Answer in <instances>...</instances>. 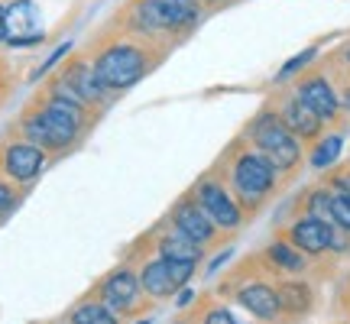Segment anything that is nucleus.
Segmentation results:
<instances>
[{
  "label": "nucleus",
  "instance_id": "f257e3e1",
  "mask_svg": "<svg viewBox=\"0 0 350 324\" xmlns=\"http://www.w3.org/2000/svg\"><path fill=\"white\" fill-rule=\"evenodd\" d=\"M88 111H91L88 104L55 87L49 100L23 120V130L29 143H36L42 150H68L88 126Z\"/></svg>",
  "mask_w": 350,
  "mask_h": 324
},
{
  "label": "nucleus",
  "instance_id": "f03ea898",
  "mask_svg": "<svg viewBox=\"0 0 350 324\" xmlns=\"http://www.w3.org/2000/svg\"><path fill=\"white\" fill-rule=\"evenodd\" d=\"M159 62V59H152L150 49H143L137 42H124V39H113L107 42L104 49L94 55V72L104 85L111 87L113 94L117 91H126V87H133L137 81L152 72V65Z\"/></svg>",
  "mask_w": 350,
  "mask_h": 324
},
{
  "label": "nucleus",
  "instance_id": "7ed1b4c3",
  "mask_svg": "<svg viewBox=\"0 0 350 324\" xmlns=\"http://www.w3.org/2000/svg\"><path fill=\"white\" fill-rule=\"evenodd\" d=\"M201 3L198 0H137L130 10V29L139 36H159V33H188L198 23Z\"/></svg>",
  "mask_w": 350,
  "mask_h": 324
},
{
  "label": "nucleus",
  "instance_id": "20e7f679",
  "mask_svg": "<svg viewBox=\"0 0 350 324\" xmlns=\"http://www.w3.org/2000/svg\"><path fill=\"white\" fill-rule=\"evenodd\" d=\"M247 137H250L253 150L262 152L266 159L273 162L279 172H288V169H295L301 162V143L299 137L282 124V117L275 111H262L253 117L250 130H247Z\"/></svg>",
  "mask_w": 350,
  "mask_h": 324
},
{
  "label": "nucleus",
  "instance_id": "39448f33",
  "mask_svg": "<svg viewBox=\"0 0 350 324\" xmlns=\"http://www.w3.org/2000/svg\"><path fill=\"white\" fill-rule=\"evenodd\" d=\"M275 175H279V169L262 152L243 150V152H237V159L230 165V185H234V191H237V198L243 204L256 208L275 188Z\"/></svg>",
  "mask_w": 350,
  "mask_h": 324
},
{
  "label": "nucleus",
  "instance_id": "423d86ee",
  "mask_svg": "<svg viewBox=\"0 0 350 324\" xmlns=\"http://www.w3.org/2000/svg\"><path fill=\"white\" fill-rule=\"evenodd\" d=\"M55 87L65 91V94H72V98H78L81 104H88L91 111L100 107V104H107V100H113V91L100 81L98 72H94V65H88L85 59H75L72 65H65L62 78H59Z\"/></svg>",
  "mask_w": 350,
  "mask_h": 324
},
{
  "label": "nucleus",
  "instance_id": "0eeeda50",
  "mask_svg": "<svg viewBox=\"0 0 350 324\" xmlns=\"http://www.w3.org/2000/svg\"><path fill=\"white\" fill-rule=\"evenodd\" d=\"M195 201L208 211V217L217 227H240V204L227 195V188L221 182L201 178L198 185H195Z\"/></svg>",
  "mask_w": 350,
  "mask_h": 324
},
{
  "label": "nucleus",
  "instance_id": "6e6552de",
  "mask_svg": "<svg viewBox=\"0 0 350 324\" xmlns=\"http://www.w3.org/2000/svg\"><path fill=\"white\" fill-rule=\"evenodd\" d=\"M7 39L10 46H36L46 39L39 23V7L33 0H13L7 7Z\"/></svg>",
  "mask_w": 350,
  "mask_h": 324
},
{
  "label": "nucleus",
  "instance_id": "1a4fd4ad",
  "mask_svg": "<svg viewBox=\"0 0 350 324\" xmlns=\"http://www.w3.org/2000/svg\"><path fill=\"white\" fill-rule=\"evenodd\" d=\"M295 94H299L308 107H312L321 120H334L340 113V98L334 85L327 81L321 72H308L305 78H299V85H295Z\"/></svg>",
  "mask_w": 350,
  "mask_h": 324
},
{
  "label": "nucleus",
  "instance_id": "9d476101",
  "mask_svg": "<svg viewBox=\"0 0 350 324\" xmlns=\"http://www.w3.org/2000/svg\"><path fill=\"white\" fill-rule=\"evenodd\" d=\"M172 224H175V230H182L188 240H195L198 247H204V243L214 237V221L208 217V211L201 208L198 201H195V195L182 198L172 208Z\"/></svg>",
  "mask_w": 350,
  "mask_h": 324
},
{
  "label": "nucleus",
  "instance_id": "9b49d317",
  "mask_svg": "<svg viewBox=\"0 0 350 324\" xmlns=\"http://www.w3.org/2000/svg\"><path fill=\"white\" fill-rule=\"evenodd\" d=\"M279 117H282V124L295 133L299 139H318L321 137V126H325V120L318 117V113L305 104V100L299 98V94H288L282 104H279Z\"/></svg>",
  "mask_w": 350,
  "mask_h": 324
},
{
  "label": "nucleus",
  "instance_id": "f8f14e48",
  "mask_svg": "<svg viewBox=\"0 0 350 324\" xmlns=\"http://www.w3.org/2000/svg\"><path fill=\"white\" fill-rule=\"evenodd\" d=\"M42 165H46V152L36 143H13L3 152V169L16 182H33L42 172Z\"/></svg>",
  "mask_w": 350,
  "mask_h": 324
},
{
  "label": "nucleus",
  "instance_id": "ddd939ff",
  "mask_svg": "<svg viewBox=\"0 0 350 324\" xmlns=\"http://www.w3.org/2000/svg\"><path fill=\"white\" fill-rule=\"evenodd\" d=\"M292 240H295V247L305 249V253H325V249L334 243V227H331V221H325V217L308 214V217L295 221Z\"/></svg>",
  "mask_w": 350,
  "mask_h": 324
},
{
  "label": "nucleus",
  "instance_id": "4468645a",
  "mask_svg": "<svg viewBox=\"0 0 350 324\" xmlns=\"http://www.w3.org/2000/svg\"><path fill=\"white\" fill-rule=\"evenodd\" d=\"M137 292H139V282L124 269V273H113L111 279H107L104 299H107V305H113L117 312H130V308L137 305Z\"/></svg>",
  "mask_w": 350,
  "mask_h": 324
},
{
  "label": "nucleus",
  "instance_id": "2eb2a0df",
  "mask_svg": "<svg viewBox=\"0 0 350 324\" xmlns=\"http://www.w3.org/2000/svg\"><path fill=\"white\" fill-rule=\"evenodd\" d=\"M139 286L146 288L152 299H165V295H172L178 286H175L172 273H169V260L159 256V260L146 262V266H143V275H139Z\"/></svg>",
  "mask_w": 350,
  "mask_h": 324
},
{
  "label": "nucleus",
  "instance_id": "dca6fc26",
  "mask_svg": "<svg viewBox=\"0 0 350 324\" xmlns=\"http://www.w3.org/2000/svg\"><path fill=\"white\" fill-rule=\"evenodd\" d=\"M240 305L247 308V312H253L256 318H262V321H273L275 314H279V295H275L269 286H247L243 292H240Z\"/></svg>",
  "mask_w": 350,
  "mask_h": 324
},
{
  "label": "nucleus",
  "instance_id": "f3484780",
  "mask_svg": "<svg viewBox=\"0 0 350 324\" xmlns=\"http://www.w3.org/2000/svg\"><path fill=\"white\" fill-rule=\"evenodd\" d=\"M159 253L163 256H169V260H191V262H198L201 256V247L195 243V240H188L182 230H169V234H163L159 237Z\"/></svg>",
  "mask_w": 350,
  "mask_h": 324
},
{
  "label": "nucleus",
  "instance_id": "a211bd4d",
  "mask_svg": "<svg viewBox=\"0 0 350 324\" xmlns=\"http://www.w3.org/2000/svg\"><path fill=\"white\" fill-rule=\"evenodd\" d=\"M275 295H279L282 308H292V312H305L308 308V288L301 282H286V286H279Z\"/></svg>",
  "mask_w": 350,
  "mask_h": 324
},
{
  "label": "nucleus",
  "instance_id": "6ab92c4d",
  "mask_svg": "<svg viewBox=\"0 0 350 324\" xmlns=\"http://www.w3.org/2000/svg\"><path fill=\"white\" fill-rule=\"evenodd\" d=\"M72 321L75 324H117V318H113V312L107 305L88 301V305H81V308L72 314Z\"/></svg>",
  "mask_w": 350,
  "mask_h": 324
},
{
  "label": "nucleus",
  "instance_id": "aec40b11",
  "mask_svg": "<svg viewBox=\"0 0 350 324\" xmlns=\"http://www.w3.org/2000/svg\"><path fill=\"white\" fill-rule=\"evenodd\" d=\"M340 150H344V139H340V137L321 139V143L314 146V152H312V165H314V169H327V165L340 156Z\"/></svg>",
  "mask_w": 350,
  "mask_h": 324
},
{
  "label": "nucleus",
  "instance_id": "412c9836",
  "mask_svg": "<svg viewBox=\"0 0 350 324\" xmlns=\"http://www.w3.org/2000/svg\"><path fill=\"white\" fill-rule=\"evenodd\" d=\"M269 260H273L275 266H282V269H292V273H299L301 266H305V260H301L292 247H286V243H273V247H269Z\"/></svg>",
  "mask_w": 350,
  "mask_h": 324
},
{
  "label": "nucleus",
  "instance_id": "4be33fe9",
  "mask_svg": "<svg viewBox=\"0 0 350 324\" xmlns=\"http://www.w3.org/2000/svg\"><path fill=\"white\" fill-rule=\"evenodd\" d=\"M318 55V46H308L305 52H299V55H292L286 65H282V72L275 75V81H286V78H292V75H299L301 68H308L312 65V59Z\"/></svg>",
  "mask_w": 350,
  "mask_h": 324
},
{
  "label": "nucleus",
  "instance_id": "5701e85b",
  "mask_svg": "<svg viewBox=\"0 0 350 324\" xmlns=\"http://www.w3.org/2000/svg\"><path fill=\"white\" fill-rule=\"evenodd\" d=\"M331 224L340 230H350V198L340 191L331 195Z\"/></svg>",
  "mask_w": 350,
  "mask_h": 324
},
{
  "label": "nucleus",
  "instance_id": "b1692460",
  "mask_svg": "<svg viewBox=\"0 0 350 324\" xmlns=\"http://www.w3.org/2000/svg\"><path fill=\"white\" fill-rule=\"evenodd\" d=\"M204 324H247V321H240L237 314L227 312V308H214V312H208Z\"/></svg>",
  "mask_w": 350,
  "mask_h": 324
},
{
  "label": "nucleus",
  "instance_id": "393cba45",
  "mask_svg": "<svg viewBox=\"0 0 350 324\" xmlns=\"http://www.w3.org/2000/svg\"><path fill=\"white\" fill-rule=\"evenodd\" d=\"M68 49H72V42H62V46H59V49L52 52V55H49V59H46V62L39 65V72H36V78H39V75H46V72H49L52 65L59 62V59H62V55H65V52H68Z\"/></svg>",
  "mask_w": 350,
  "mask_h": 324
},
{
  "label": "nucleus",
  "instance_id": "a878e982",
  "mask_svg": "<svg viewBox=\"0 0 350 324\" xmlns=\"http://www.w3.org/2000/svg\"><path fill=\"white\" fill-rule=\"evenodd\" d=\"M334 188H338L340 195H347L350 198V169H344V172L334 175Z\"/></svg>",
  "mask_w": 350,
  "mask_h": 324
},
{
  "label": "nucleus",
  "instance_id": "bb28decb",
  "mask_svg": "<svg viewBox=\"0 0 350 324\" xmlns=\"http://www.w3.org/2000/svg\"><path fill=\"white\" fill-rule=\"evenodd\" d=\"M16 204V195H13L7 185H0V211H7V208H13Z\"/></svg>",
  "mask_w": 350,
  "mask_h": 324
},
{
  "label": "nucleus",
  "instance_id": "cd10ccee",
  "mask_svg": "<svg viewBox=\"0 0 350 324\" xmlns=\"http://www.w3.org/2000/svg\"><path fill=\"white\" fill-rule=\"evenodd\" d=\"M7 39V7H0V42Z\"/></svg>",
  "mask_w": 350,
  "mask_h": 324
},
{
  "label": "nucleus",
  "instance_id": "c85d7f7f",
  "mask_svg": "<svg viewBox=\"0 0 350 324\" xmlns=\"http://www.w3.org/2000/svg\"><path fill=\"white\" fill-rule=\"evenodd\" d=\"M191 299H195V295H191L188 288H185V292H178V308H185V305H188Z\"/></svg>",
  "mask_w": 350,
  "mask_h": 324
},
{
  "label": "nucleus",
  "instance_id": "c756f323",
  "mask_svg": "<svg viewBox=\"0 0 350 324\" xmlns=\"http://www.w3.org/2000/svg\"><path fill=\"white\" fill-rule=\"evenodd\" d=\"M344 59H347V65H350V42L344 46Z\"/></svg>",
  "mask_w": 350,
  "mask_h": 324
},
{
  "label": "nucleus",
  "instance_id": "7c9ffc66",
  "mask_svg": "<svg viewBox=\"0 0 350 324\" xmlns=\"http://www.w3.org/2000/svg\"><path fill=\"white\" fill-rule=\"evenodd\" d=\"M204 3H224V0H204Z\"/></svg>",
  "mask_w": 350,
  "mask_h": 324
},
{
  "label": "nucleus",
  "instance_id": "2f4dec72",
  "mask_svg": "<svg viewBox=\"0 0 350 324\" xmlns=\"http://www.w3.org/2000/svg\"><path fill=\"white\" fill-rule=\"evenodd\" d=\"M139 324H150V321H139Z\"/></svg>",
  "mask_w": 350,
  "mask_h": 324
}]
</instances>
